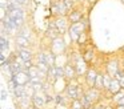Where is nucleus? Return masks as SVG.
Here are the masks:
<instances>
[{"label":"nucleus","mask_w":124,"mask_h":109,"mask_svg":"<svg viewBox=\"0 0 124 109\" xmlns=\"http://www.w3.org/2000/svg\"><path fill=\"white\" fill-rule=\"evenodd\" d=\"M46 36H47V39H49V41L54 40V39H57L59 36H62L59 29L56 28V24H55L54 20L48 24V28H47V31H46Z\"/></svg>","instance_id":"nucleus-9"},{"label":"nucleus","mask_w":124,"mask_h":109,"mask_svg":"<svg viewBox=\"0 0 124 109\" xmlns=\"http://www.w3.org/2000/svg\"><path fill=\"white\" fill-rule=\"evenodd\" d=\"M97 74H99V71H97L95 66H89L87 73H85V76H84V81H85L87 88H93L95 87V81H96Z\"/></svg>","instance_id":"nucleus-7"},{"label":"nucleus","mask_w":124,"mask_h":109,"mask_svg":"<svg viewBox=\"0 0 124 109\" xmlns=\"http://www.w3.org/2000/svg\"><path fill=\"white\" fill-rule=\"evenodd\" d=\"M71 29H73L75 32H78L79 35L84 33V32H87V23L85 21H78V23H72L70 27Z\"/></svg>","instance_id":"nucleus-14"},{"label":"nucleus","mask_w":124,"mask_h":109,"mask_svg":"<svg viewBox=\"0 0 124 109\" xmlns=\"http://www.w3.org/2000/svg\"><path fill=\"white\" fill-rule=\"evenodd\" d=\"M115 109H124V104H115Z\"/></svg>","instance_id":"nucleus-29"},{"label":"nucleus","mask_w":124,"mask_h":109,"mask_svg":"<svg viewBox=\"0 0 124 109\" xmlns=\"http://www.w3.org/2000/svg\"><path fill=\"white\" fill-rule=\"evenodd\" d=\"M80 101H81V104H83L84 109H92V108H93V105H92V104L88 101V98L85 97V94L80 96Z\"/></svg>","instance_id":"nucleus-24"},{"label":"nucleus","mask_w":124,"mask_h":109,"mask_svg":"<svg viewBox=\"0 0 124 109\" xmlns=\"http://www.w3.org/2000/svg\"><path fill=\"white\" fill-rule=\"evenodd\" d=\"M54 21H55V24H56V28L59 29L60 35L64 36L71 27V23H70V20H68V17L67 16H56V17L54 19Z\"/></svg>","instance_id":"nucleus-3"},{"label":"nucleus","mask_w":124,"mask_h":109,"mask_svg":"<svg viewBox=\"0 0 124 109\" xmlns=\"http://www.w3.org/2000/svg\"><path fill=\"white\" fill-rule=\"evenodd\" d=\"M12 96L15 97V100H19V98L27 96V92H25V85H16L15 89H14Z\"/></svg>","instance_id":"nucleus-15"},{"label":"nucleus","mask_w":124,"mask_h":109,"mask_svg":"<svg viewBox=\"0 0 124 109\" xmlns=\"http://www.w3.org/2000/svg\"><path fill=\"white\" fill-rule=\"evenodd\" d=\"M121 69H123V71H124V58H123V60H121Z\"/></svg>","instance_id":"nucleus-33"},{"label":"nucleus","mask_w":124,"mask_h":109,"mask_svg":"<svg viewBox=\"0 0 124 109\" xmlns=\"http://www.w3.org/2000/svg\"><path fill=\"white\" fill-rule=\"evenodd\" d=\"M48 48H49V49H51L56 56L65 53V52H67V49H68L67 43H65V40H64V36H59L57 39L51 40V43H49V47H48Z\"/></svg>","instance_id":"nucleus-1"},{"label":"nucleus","mask_w":124,"mask_h":109,"mask_svg":"<svg viewBox=\"0 0 124 109\" xmlns=\"http://www.w3.org/2000/svg\"><path fill=\"white\" fill-rule=\"evenodd\" d=\"M104 109H115V108H113L112 105H105V108H104Z\"/></svg>","instance_id":"nucleus-32"},{"label":"nucleus","mask_w":124,"mask_h":109,"mask_svg":"<svg viewBox=\"0 0 124 109\" xmlns=\"http://www.w3.org/2000/svg\"><path fill=\"white\" fill-rule=\"evenodd\" d=\"M63 1H64V4H65V7H67L68 12H71V11H73L75 8H78V7H76V0H63Z\"/></svg>","instance_id":"nucleus-22"},{"label":"nucleus","mask_w":124,"mask_h":109,"mask_svg":"<svg viewBox=\"0 0 124 109\" xmlns=\"http://www.w3.org/2000/svg\"><path fill=\"white\" fill-rule=\"evenodd\" d=\"M64 73H65V79L67 80H72V79H76V77H78L75 65H73L71 61H68V63L64 65Z\"/></svg>","instance_id":"nucleus-12"},{"label":"nucleus","mask_w":124,"mask_h":109,"mask_svg":"<svg viewBox=\"0 0 124 109\" xmlns=\"http://www.w3.org/2000/svg\"><path fill=\"white\" fill-rule=\"evenodd\" d=\"M0 48H7V49H9V39L7 36L0 37Z\"/></svg>","instance_id":"nucleus-25"},{"label":"nucleus","mask_w":124,"mask_h":109,"mask_svg":"<svg viewBox=\"0 0 124 109\" xmlns=\"http://www.w3.org/2000/svg\"><path fill=\"white\" fill-rule=\"evenodd\" d=\"M51 11H52V15H54L55 17H56V16H67L68 13H70L63 0H55L51 5Z\"/></svg>","instance_id":"nucleus-4"},{"label":"nucleus","mask_w":124,"mask_h":109,"mask_svg":"<svg viewBox=\"0 0 124 109\" xmlns=\"http://www.w3.org/2000/svg\"><path fill=\"white\" fill-rule=\"evenodd\" d=\"M104 108H105L104 104L99 102V104H96V105H93V108H92V109H104Z\"/></svg>","instance_id":"nucleus-28"},{"label":"nucleus","mask_w":124,"mask_h":109,"mask_svg":"<svg viewBox=\"0 0 124 109\" xmlns=\"http://www.w3.org/2000/svg\"><path fill=\"white\" fill-rule=\"evenodd\" d=\"M16 52L19 53V56L24 61H32L33 57H35V53L32 52V49H31V48H20V47H16Z\"/></svg>","instance_id":"nucleus-10"},{"label":"nucleus","mask_w":124,"mask_h":109,"mask_svg":"<svg viewBox=\"0 0 124 109\" xmlns=\"http://www.w3.org/2000/svg\"><path fill=\"white\" fill-rule=\"evenodd\" d=\"M14 39H15V45H16V47H20V48H31V45H32V43H31L30 39L23 37V36H20V35H16Z\"/></svg>","instance_id":"nucleus-13"},{"label":"nucleus","mask_w":124,"mask_h":109,"mask_svg":"<svg viewBox=\"0 0 124 109\" xmlns=\"http://www.w3.org/2000/svg\"><path fill=\"white\" fill-rule=\"evenodd\" d=\"M83 1H85V0H76V3H79V4H81Z\"/></svg>","instance_id":"nucleus-34"},{"label":"nucleus","mask_w":124,"mask_h":109,"mask_svg":"<svg viewBox=\"0 0 124 109\" xmlns=\"http://www.w3.org/2000/svg\"><path fill=\"white\" fill-rule=\"evenodd\" d=\"M17 35H20V36H23V37H27V39H32V32H31V29L28 28L27 25H23L22 28L19 29V33Z\"/></svg>","instance_id":"nucleus-19"},{"label":"nucleus","mask_w":124,"mask_h":109,"mask_svg":"<svg viewBox=\"0 0 124 109\" xmlns=\"http://www.w3.org/2000/svg\"><path fill=\"white\" fill-rule=\"evenodd\" d=\"M81 55H83V58L85 60V63L88 64V65H91V63L93 61V58H95V51L92 49V47H89L88 49H85Z\"/></svg>","instance_id":"nucleus-16"},{"label":"nucleus","mask_w":124,"mask_h":109,"mask_svg":"<svg viewBox=\"0 0 124 109\" xmlns=\"http://www.w3.org/2000/svg\"><path fill=\"white\" fill-rule=\"evenodd\" d=\"M8 90L4 88V85H1V90H0V100L1 101H6L7 98H8Z\"/></svg>","instance_id":"nucleus-27"},{"label":"nucleus","mask_w":124,"mask_h":109,"mask_svg":"<svg viewBox=\"0 0 124 109\" xmlns=\"http://www.w3.org/2000/svg\"><path fill=\"white\" fill-rule=\"evenodd\" d=\"M1 109H3V108H1Z\"/></svg>","instance_id":"nucleus-36"},{"label":"nucleus","mask_w":124,"mask_h":109,"mask_svg":"<svg viewBox=\"0 0 124 109\" xmlns=\"http://www.w3.org/2000/svg\"><path fill=\"white\" fill-rule=\"evenodd\" d=\"M68 20H70V23H78V21H83L84 19V12L83 11H80L79 8H75L73 11H71L70 13L67 15Z\"/></svg>","instance_id":"nucleus-11"},{"label":"nucleus","mask_w":124,"mask_h":109,"mask_svg":"<svg viewBox=\"0 0 124 109\" xmlns=\"http://www.w3.org/2000/svg\"><path fill=\"white\" fill-rule=\"evenodd\" d=\"M112 79L113 77H111L108 73H104V90L109 89V85H111V82H112Z\"/></svg>","instance_id":"nucleus-26"},{"label":"nucleus","mask_w":124,"mask_h":109,"mask_svg":"<svg viewBox=\"0 0 124 109\" xmlns=\"http://www.w3.org/2000/svg\"><path fill=\"white\" fill-rule=\"evenodd\" d=\"M87 43H88V35H87V32H84V33H81L80 36H79V40H78L76 44L81 47V45H85Z\"/></svg>","instance_id":"nucleus-23"},{"label":"nucleus","mask_w":124,"mask_h":109,"mask_svg":"<svg viewBox=\"0 0 124 109\" xmlns=\"http://www.w3.org/2000/svg\"><path fill=\"white\" fill-rule=\"evenodd\" d=\"M85 97L88 98V101L92 104V105H96V104L101 102L103 98V90H99L97 88H87V90L84 92Z\"/></svg>","instance_id":"nucleus-2"},{"label":"nucleus","mask_w":124,"mask_h":109,"mask_svg":"<svg viewBox=\"0 0 124 109\" xmlns=\"http://www.w3.org/2000/svg\"><path fill=\"white\" fill-rule=\"evenodd\" d=\"M27 73L30 74V77L32 79V77H36V76H39V74H40V69H39V66L36 65V64H33L31 68L27 69Z\"/></svg>","instance_id":"nucleus-20"},{"label":"nucleus","mask_w":124,"mask_h":109,"mask_svg":"<svg viewBox=\"0 0 124 109\" xmlns=\"http://www.w3.org/2000/svg\"><path fill=\"white\" fill-rule=\"evenodd\" d=\"M120 68H121V63L117 58H111L105 63V73H108L111 77H115Z\"/></svg>","instance_id":"nucleus-5"},{"label":"nucleus","mask_w":124,"mask_h":109,"mask_svg":"<svg viewBox=\"0 0 124 109\" xmlns=\"http://www.w3.org/2000/svg\"><path fill=\"white\" fill-rule=\"evenodd\" d=\"M119 81H120V85H121V89H124V74H123V77H121V79L119 80Z\"/></svg>","instance_id":"nucleus-30"},{"label":"nucleus","mask_w":124,"mask_h":109,"mask_svg":"<svg viewBox=\"0 0 124 109\" xmlns=\"http://www.w3.org/2000/svg\"><path fill=\"white\" fill-rule=\"evenodd\" d=\"M47 105V96L46 92H36L32 97V106L35 109H44Z\"/></svg>","instance_id":"nucleus-6"},{"label":"nucleus","mask_w":124,"mask_h":109,"mask_svg":"<svg viewBox=\"0 0 124 109\" xmlns=\"http://www.w3.org/2000/svg\"><path fill=\"white\" fill-rule=\"evenodd\" d=\"M30 74L27 73V71H19L15 72L14 76H12V80L15 81L16 85H27L30 82Z\"/></svg>","instance_id":"nucleus-8"},{"label":"nucleus","mask_w":124,"mask_h":109,"mask_svg":"<svg viewBox=\"0 0 124 109\" xmlns=\"http://www.w3.org/2000/svg\"><path fill=\"white\" fill-rule=\"evenodd\" d=\"M70 109H84L83 104H81L80 98H78V100H72L70 104V106H68Z\"/></svg>","instance_id":"nucleus-21"},{"label":"nucleus","mask_w":124,"mask_h":109,"mask_svg":"<svg viewBox=\"0 0 124 109\" xmlns=\"http://www.w3.org/2000/svg\"><path fill=\"white\" fill-rule=\"evenodd\" d=\"M121 90V85H120V81H119L117 79H112V82H111L109 85V89H108V92L111 93V94H116V93H119Z\"/></svg>","instance_id":"nucleus-17"},{"label":"nucleus","mask_w":124,"mask_h":109,"mask_svg":"<svg viewBox=\"0 0 124 109\" xmlns=\"http://www.w3.org/2000/svg\"><path fill=\"white\" fill-rule=\"evenodd\" d=\"M85 1H87V3H88V4H89V5H93V4H95V3H96V1H97V0H85Z\"/></svg>","instance_id":"nucleus-31"},{"label":"nucleus","mask_w":124,"mask_h":109,"mask_svg":"<svg viewBox=\"0 0 124 109\" xmlns=\"http://www.w3.org/2000/svg\"><path fill=\"white\" fill-rule=\"evenodd\" d=\"M95 88H97L99 90H104V73L99 72L96 77V81H95Z\"/></svg>","instance_id":"nucleus-18"},{"label":"nucleus","mask_w":124,"mask_h":109,"mask_svg":"<svg viewBox=\"0 0 124 109\" xmlns=\"http://www.w3.org/2000/svg\"><path fill=\"white\" fill-rule=\"evenodd\" d=\"M121 3H123V4H124V0H121Z\"/></svg>","instance_id":"nucleus-35"}]
</instances>
